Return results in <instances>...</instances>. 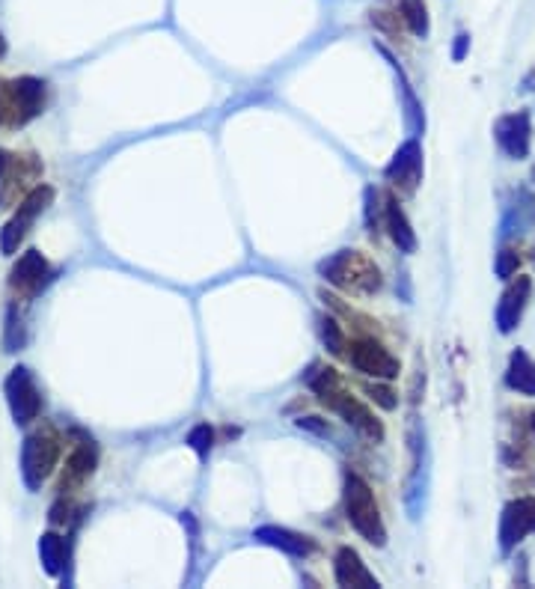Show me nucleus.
Returning a JSON list of instances; mask_svg holds the SVG:
<instances>
[{
    "label": "nucleus",
    "mask_w": 535,
    "mask_h": 589,
    "mask_svg": "<svg viewBox=\"0 0 535 589\" xmlns=\"http://www.w3.org/2000/svg\"><path fill=\"white\" fill-rule=\"evenodd\" d=\"M518 265H521V256L512 250V247H506V250H500V256H497V265H494V271H497V277H503V280H509V277H515L518 274Z\"/></svg>",
    "instance_id": "5701e85b"
},
{
    "label": "nucleus",
    "mask_w": 535,
    "mask_h": 589,
    "mask_svg": "<svg viewBox=\"0 0 535 589\" xmlns=\"http://www.w3.org/2000/svg\"><path fill=\"white\" fill-rule=\"evenodd\" d=\"M60 459V438L54 435V429H36L24 438L21 447V476L27 482L30 491H36L57 468Z\"/></svg>",
    "instance_id": "20e7f679"
},
{
    "label": "nucleus",
    "mask_w": 535,
    "mask_h": 589,
    "mask_svg": "<svg viewBox=\"0 0 535 589\" xmlns=\"http://www.w3.org/2000/svg\"><path fill=\"white\" fill-rule=\"evenodd\" d=\"M333 575L336 584L348 589H378L381 584L375 581V575L366 569V563L360 560V554L354 548H339L336 551V563H333Z\"/></svg>",
    "instance_id": "4468645a"
},
{
    "label": "nucleus",
    "mask_w": 535,
    "mask_h": 589,
    "mask_svg": "<svg viewBox=\"0 0 535 589\" xmlns=\"http://www.w3.org/2000/svg\"><path fill=\"white\" fill-rule=\"evenodd\" d=\"M402 18L408 21L414 36H428V9L426 0H399Z\"/></svg>",
    "instance_id": "412c9836"
},
{
    "label": "nucleus",
    "mask_w": 535,
    "mask_h": 589,
    "mask_svg": "<svg viewBox=\"0 0 535 589\" xmlns=\"http://www.w3.org/2000/svg\"><path fill=\"white\" fill-rule=\"evenodd\" d=\"M316 420H319V417H307V420H298V426H301V429H313V432H319V435H327V426H321Z\"/></svg>",
    "instance_id": "bb28decb"
},
{
    "label": "nucleus",
    "mask_w": 535,
    "mask_h": 589,
    "mask_svg": "<svg viewBox=\"0 0 535 589\" xmlns=\"http://www.w3.org/2000/svg\"><path fill=\"white\" fill-rule=\"evenodd\" d=\"M96 462H99L96 444L84 438V441L72 450V456H69V462H66V468H63L60 491L66 494V491L78 488L87 476H93V471H96Z\"/></svg>",
    "instance_id": "f3484780"
},
{
    "label": "nucleus",
    "mask_w": 535,
    "mask_h": 589,
    "mask_svg": "<svg viewBox=\"0 0 535 589\" xmlns=\"http://www.w3.org/2000/svg\"><path fill=\"white\" fill-rule=\"evenodd\" d=\"M45 108V84L36 78H18L12 84H0V122L9 128L27 125Z\"/></svg>",
    "instance_id": "39448f33"
},
{
    "label": "nucleus",
    "mask_w": 535,
    "mask_h": 589,
    "mask_svg": "<svg viewBox=\"0 0 535 589\" xmlns=\"http://www.w3.org/2000/svg\"><path fill=\"white\" fill-rule=\"evenodd\" d=\"M51 203H54V188H48V185H36V188L21 200L18 212L12 215V221H9V224L3 227V233H0V250H3L6 256H12V253L18 250V244L24 241L27 230L33 227V221H36Z\"/></svg>",
    "instance_id": "423d86ee"
},
{
    "label": "nucleus",
    "mask_w": 535,
    "mask_h": 589,
    "mask_svg": "<svg viewBox=\"0 0 535 589\" xmlns=\"http://www.w3.org/2000/svg\"><path fill=\"white\" fill-rule=\"evenodd\" d=\"M0 54H3V42H0Z\"/></svg>",
    "instance_id": "c85d7f7f"
},
{
    "label": "nucleus",
    "mask_w": 535,
    "mask_h": 589,
    "mask_svg": "<svg viewBox=\"0 0 535 589\" xmlns=\"http://www.w3.org/2000/svg\"><path fill=\"white\" fill-rule=\"evenodd\" d=\"M253 539H256V542H262V545L280 548V551H283V554H289V557H307V554H313V551H316V542H313L310 536H301V533H292V530H286V527H274V524L259 527V530L253 533Z\"/></svg>",
    "instance_id": "dca6fc26"
},
{
    "label": "nucleus",
    "mask_w": 535,
    "mask_h": 589,
    "mask_svg": "<svg viewBox=\"0 0 535 589\" xmlns=\"http://www.w3.org/2000/svg\"><path fill=\"white\" fill-rule=\"evenodd\" d=\"M307 384L313 387V393L319 396L321 402L330 411H336L348 426H354L366 438H375V441L384 438V426L375 420V414L366 405H360L348 390H342V381H339L336 369H316V375H310Z\"/></svg>",
    "instance_id": "f257e3e1"
},
{
    "label": "nucleus",
    "mask_w": 535,
    "mask_h": 589,
    "mask_svg": "<svg viewBox=\"0 0 535 589\" xmlns=\"http://www.w3.org/2000/svg\"><path fill=\"white\" fill-rule=\"evenodd\" d=\"M348 357H351V366L357 372H366L372 378H387L390 381V378H396L402 372L399 360L387 352L381 343H375V340H357V343H351V354Z\"/></svg>",
    "instance_id": "9d476101"
},
{
    "label": "nucleus",
    "mask_w": 535,
    "mask_h": 589,
    "mask_svg": "<svg viewBox=\"0 0 535 589\" xmlns=\"http://www.w3.org/2000/svg\"><path fill=\"white\" fill-rule=\"evenodd\" d=\"M467 48H470V36H467V33H458V36H455V48H452V60L461 63V60L467 57Z\"/></svg>",
    "instance_id": "a878e982"
},
{
    "label": "nucleus",
    "mask_w": 535,
    "mask_h": 589,
    "mask_svg": "<svg viewBox=\"0 0 535 589\" xmlns=\"http://www.w3.org/2000/svg\"><path fill=\"white\" fill-rule=\"evenodd\" d=\"M345 515H348L351 527L369 545H378V548L387 545V527H384L381 509L375 503V494L366 485V479L357 473H345Z\"/></svg>",
    "instance_id": "7ed1b4c3"
},
{
    "label": "nucleus",
    "mask_w": 535,
    "mask_h": 589,
    "mask_svg": "<svg viewBox=\"0 0 535 589\" xmlns=\"http://www.w3.org/2000/svg\"><path fill=\"white\" fill-rule=\"evenodd\" d=\"M366 393H369V396H372V402H375V405H381L384 411H393V408L399 405V396H396V393H393L390 387H381V384H369V387H366Z\"/></svg>",
    "instance_id": "393cba45"
},
{
    "label": "nucleus",
    "mask_w": 535,
    "mask_h": 589,
    "mask_svg": "<svg viewBox=\"0 0 535 589\" xmlns=\"http://www.w3.org/2000/svg\"><path fill=\"white\" fill-rule=\"evenodd\" d=\"M497 134V143L500 149L509 155V158H527L530 155V143H533V125H530V114L521 111V114H509L497 122L494 128Z\"/></svg>",
    "instance_id": "f8f14e48"
},
{
    "label": "nucleus",
    "mask_w": 535,
    "mask_h": 589,
    "mask_svg": "<svg viewBox=\"0 0 535 589\" xmlns=\"http://www.w3.org/2000/svg\"><path fill=\"white\" fill-rule=\"evenodd\" d=\"M48 274H51V268H48L45 256H42L39 250H27V253L15 262V268H12V274H9V289L18 292L21 298H33V295H39L42 286L48 283Z\"/></svg>",
    "instance_id": "9b49d317"
},
{
    "label": "nucleus",
    "mask_w": 535,
    "mask_h": 589,
    "mask_svg": "<svg viewBox=\"0 0 535 589\" xmlns=\"http://www.w3.org/2000/svg\"><path fill=\"white\" fill-rule=\"evenodd\" d=\"M384 176H387L393 185H399L405 194H414V191L420 188V182H423V146H420L417 137H411V140H405V143L399 146V152H396L393 161L387 164Z\"/></svg>",
    "instance_id": "1a4fd4ad"
},
{
    "label": "nucleus",
    "mask_w": 535,
    "mask_h": 589,
    "mask_svg": "<svg viewBox=\"0 0 535 589\" xmlns=\"http://www.w3.org/2000/svg\"><path fill=\"white\" fill-rule=\"evenodd\" d=\"M30 155H12L0 149V206H9L12 197L21 191L24 179L36 173V164L27 161Z\"/></svg>",
    "instance_id": "2eb2a0df"
},
{
    "label": "nucleus",
    "mask_w": 535,
    "mask_h": 589,
    "mask_svg": "<svg viewBox=\"0 0 535 589\" xmlns=\"http://www.w3.org/2000/svg\"><path fill=\"white\" fill-rule=\"evenodd\" d=\"M506 384L524 396H535V360L524 349H515L509 357Z\"/></svg>",
    "instance_id": "6ab92c4d"
},
{
    "label": "nucleus",
    "mask_w": 535,
    "mask_h": 589,
    "mask_svg": "<svg viewBox=\"0 0 535 589\" xmlns=\"http://www.w3.org/2000/svg\"><path fill=\"white\" fill-rule=\"evenodd\" d=\"M188 447H191V450H194L200 459H206L214 447L212 426H209V423H200V426H194V429H191V435H188Z\"/></svg>",
    "instance_id": "4be33fe9"
},
{
    "label": "nucleus",
    "mask_w": 535,
    "mask_h": 589,
    "mask_svg": "<svg viewBox=\"0 0 535 589\" xmlns=\"http://www.w3.org/2000/svg\"><path fill=\"white\" fill-rule=\"evenodd\" d=\"M384 221H387L390 238L396 241V247H399L402 253H414V250H417V233H414V227H411L408 215L402 212V206L396 203V197H387Z\"/></svg>",
    "instance_id": "a211bd4d"
},
{
    "label": "nucleus",
    "mask_w": 535,
    "mask_h": 589,
    "mask_svg": "<svg viewBox=\"0 0 535 589\" xmlns=\"http://www.w3.org/2000/svg\"><path fill=\"white\" fill-rule=\"evenodd\" d=\"M3 393H6V402H9V411L15 417V423H33L42 411V393L30 375V369L18 366L9 372L6 384H3Z\"/></svg>",
    "instance_id": "0eeeda50"
},
{
    "label": "nucleus",
    "mask_w": 535,
    "mask_h": 589,
    "mask_svg": "<svg viewBox=\"0 0 535 589\" xmlns=\"http://www.w3.org/2000/svg\"><path fill=\"white\" fill-rule=\"evenodd\" d=\"M39 557H42L48 575H60L63 563H66V542L57 533H45L39 539Z\"/></svg>",
    "instance_id": "aec40b11"
},
{
    "label": "nucleus",
    "mask_w": 535,
    "mask_h": 589,
    "mask_svg": "<svg viewBox=\"0 0 535 589\" xmlns=\"http://www.w3.org/2000/svg\"><path fill=\"white\" fill-rule=\"evenodd\" d=\"M319 274L324 280H330L348 292H360V295H372L381 289L378 265L369 256H363L360 250H339V253L321 259Z\"/></svg>",
    "instance_id": "f03ea898"
},
{
    "label": "nucleus",
    "mask_w": 535,
    "mask_h": 589,
    "mask_svg": "<svg viewBox=\"0 0 535 589\" xmlns=\"http://www.w3.org/2000/svg\"><path fill=\"white\" fill-rule=\"evenodd\" d=\"M530 295H533V280L530 277H518L500 298L497 304V328L500 334H512L518 328V322L524 319V310L530 304Z\"/></svg>",
    "instance_id": "ddd939ff"
},
{
    "label": "nucleus",
    "mask_w": 535,
    "mask_h": 589,
    "mask_svg": "<svg viewBox=\"0 0 535 589\" xmlns=\"http://www.w3.org/2000/svg\"><path fill=\"white\" fill-rule=\"evenodd\" d=\"M533 432H535V414H533Z\"/></svg>",
    "instance_id": "cd10ccee"
},
{
    "label": "nucleus",
    "mask_w": 535,
    "mask_h": 589,
    "mask_svg": "<svg viewBox=\"0 0 535 589\" xmlns=\"http://www.w3.org/2000/svg\"><path fill=\"white\" fill-rule=\"evenodd\" d=\"M533 182H535V167H533Z\"/></svg>",
    "instance_id": "c756f323"
},
{
    "label": "nucleus",
    "mask_w": 535,
    "mask_h": 589,
    "mask_svg": "<svg viewBox=\"0 0 535 589\" xmlns=\"http://www.w3.org/2000/svg\"><path fill=\"white\" fill-rule=\"evenodd\" d=\"M321 340H324V346L330 349L333 354H342V331H339V325L333 322V319H321Z\"/></svg>",
    "instance_id": "b1692460"
},
{
    "label": "nucleus",
    "mask_w": 535,
    "mask_h": 589,
    "mask_svg": "<svg viewBox=\"0 0 535 589\" xmlns=\"http://www.w3.org/2000/svg\"><path fill=\"white\" fill-rule=\"evenodd\" d=\"M530 533H535V497H518L500 518V551L512 554Z\"/></svg>",
    "instance_id": "6e6552de"
}]
</instances>
